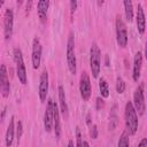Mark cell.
Instances as JSON below:
<instances>
[{"mask_svg": "<svg viewBox=\"0 0 147 147\" xmlns=\"http://www.w3.org/2000/svg\"><path fill=\"white\" fill-rule=\"evenodd\" d=\"M125 126H126L127 134H130V136L136 134V132L138 130V115H137L131 101L126 102V105H125Z\"/></svg>", "mask_w": 147, "mask_h": 147, "instance_id": "1", "label": "cell"}, {"mask_svg": "<svg viewBox=\"0 0 147 147\" xmlns=\"http://www.w3.org/2000/svg\"><path fill=\"white\" fill-rule=\"evenodd\" d=\"M67 63L69 71L75 75L77 70V64H76V55H75V38H74V32L69 33L68 37V42H67Z\"/></svg>", "mask_w": 147, "mask_h": 147, "instance_id": "2", "label": "cell"}, {"mask_svg": "<svg viewBox=\"0 0 147 147\" xmlns=\"http://www.w3.org/2000/svg\"><path fill=\"white\" fill-rule=\"evenodd\" d=\"M100 63H101V52L96 44H93L90 49V68L92 76L94 78L99 77L100 74Z\"/></svg>", "mask_w": 147, "mask_h": 147, "instance_id": "3", "label": "cell"}, {"mask_svg": "<svg viewBox=\"0 0 147 147\" xmlns=\"http://www.w3.org/2000/svg\"><path fill=\"white\" fill-rule=\"evenodd\" d=\"M14 61L16 64V74H17L20 83L22 85H26L28 79H26V70H25V65L23 61V55H22V51L17 47L14 48Z\"/></svg>", "mask_w": 147, "mask_h": 147, "instance_id": "4", "label": "cell"}, {"mask_svg": "<svg viewBox=\"0 0 147 147\" xmlns=\"http://www.w3.org/2000/svg\"><path fill=\"white\" fill-rule=\"evenodd\" d=\"M116 39H117L118 46H121L122 48L126 47V45H127V30H126V25H125V23L121 16H117V18H116Z\"/></svg>", "mask_w": 147, "mask_h": 147, "instance_id": "5", "label": "cell"}, {"mask_svg": "<svg viewBox=\"0 0 147 147\" xmlns=\"http://www.w3.org/2000/svg\"><path fill=\"white\" fill-rule=\"evenodd\" d=\"M133 108L138 115H144L145 113V96H144V84L141 83L134 91L133 94Z\"/></svg>", "mask_w": 147, "mask_h": 147, "instance_id": "6", "label": "cell"}, {"mask_svg": "<svg viewBox=\"0 0 147 147\" xmlns=\"http://www.w3.org/2000/svg\"><path fill=\"white\" fill-rule=\"evenodd\" d=\"M79 91H80L82 99L84 101H88V99L91 96V82H90V77H88L86 71H83L82 75H80Z\"/></svg>", "mask_w": 147, "mask_h": 147, "instance_id": "7", "label": "cell"}, {"mask_svg": "<svg viewBox=\"0 0 147 147\" xmlns=\"http://www.w3.org/2000/svg\"><path fill=\"white\" fill-rule=\"evenodd\" d=\"M13 26H14V14L10 8L6 9L5 15H3V33H5V39L8 40L10 39L13 34Z\"/></svg>", "mask_w": 147, "mask_h": 147, "instance_id": "8", "label": "cell"}, {"mask_svg": "<svg viewBox=\"0 0 147 147\" xmlns=\"http://www.w3.org/2000/svg\"><path fill=\"white\" fill-rule=\"evenodd\" d=\"M0 92L3 98H7L10 92V84H9V79H8L7 68L5 64L0 65Z\"/></svg>", "mask_w": 147, "mask_h": 147, "instance_id": "9", "label": "cell"}, {"mask_svg": "<svg viewBox=\"0 0 147 147\" xmlns=\"http://www.w3.org/2000/svg\"><path fill=\"white\" fill-rule=\"evenodd\" d=\"M38 93H39V99L41 102L46 101V96L48 93V71L45 69L41 75H40V79H39V88H38Z\"/></svg>", "mask_w": 147, "mask_h": 147, "instance_id": "10", "label": "cell"}, {"mask_svg": "<svg viewBox=\"0 0 147 147\" xmlns=\"http://www.w3.org/2000/svg\"><path fill=\"white\" fill-rule=\"evenodd\" d=\"M41 51H42V47H41L40 40L38 38H34L32 42V67L33 69H38L40 65Z\"/></svg>", "mask_w": 147, "mask_h": 147, "instance_id": "11", "label": "cell"}, {"mask_svg": "<svg viewBox=\"0 0 147 147\" xmlns=\"http://www.w3.org/2000/svg\"><path fill=\"white\" fill-rule=\"evenodd\" d=\"M53 106H54L53 100L48 99L45 115H44V126H45L46 132H51L53 130Z\"/></svg>", "mask_w": 147, "mask_h": 147, "instance_id": "12", "label": "cell"}, {"mask_svg": "<svg viewBox=\"0 0 147 147\" xmlns=\"http://www.w3.org/2000/svg\"><path fill=\"white\" fill-rule=\"evenodd\" d=\"M141 67H142V54L141 52L136 53L134 60H133V72H132V78L134 82H138L140 78V72H141Z\"/></svg>", "mask_w": 147, "mask_h": 147, "instance_id": "13", "label": "cell"}, {"mask_svg": "<svg viewBox=\"0 0 147 147\" xmlns=\"http://www.w3.org/2000/svg\"><path fill=\"white\" fill-rule=\"evenodd\" d=\"M137 29L140 36H142L145 33L146 30V21H145V14H144V9L142 6L139 3L138 5V11H137Z\"/></svg>", "mask_w": 147, "mask_h": 147, "instance_id": "14", "label": "cell"}, {"mask_svg": "<svg viewBox=\"0 0 147 147\" xmlns=\"http://www.w3.org/2000/svg\"><path fill=\"white\" fill-rule=\"evenodd\" d=\"M53 129H54L56 138H60V136H61V122H60V113H59V108H57L56 103H54V106H53Z\"/></svg>", "mask_w": 147, "mask_h": 147, "instance_id": "15", "label": "cell"}, {"mask_svg": "<svg viewBox=\"0 0 147 147\" xmlns=\"http://www.w3.org/2000/svg\"><path fill=\"white\" fill-rule=\"evenodd\" d=\"M49 6V1L48 0H40L37 3V8H38V16L41 23L46 22L47 18V9Z\"/></svg>", "mask_w": 147, "mask_h": 147, "instance_id": "16", "label": "cell"}, {"mask_svg": "<svg viewBox=\"0 0 147 147\" xmlns=\"http://www.w3.org/2000/svg\"><path fill=\"white\" fill-rule=\"evenodd\" d=\"M59 101H60V106H61V113L63 115L64 118H68V105L65 101V93H64V88L62 85L59 86Z\"/></svg>", "mask_w": 147, "mask_h": 147, "instance_id": "17", "label": "cell"}, {"mask_svg": "<svg viewBox=\"0 0 147 147\" xmlns=\"http://www.w3.org/2000/svg\"><path fill=\"white\" fill-rule=\"evenodd\" d=\"M14 136H15V127H14V116L10 117L7 131H6V146L10 147L14 141Z\"/></svg>", "mask_w": 147, "mask_h": 147, "instance_id": "18", "label": "cell"}, {"mask_svg": "<svg viewBox=\"0 0 147 147\" xmlns=\"http://www.w3.org/2000/svg\"><path fill=\"white\" fill-rule=\"evenodd\" d=\"M123 5H124V10H125V17H126V20L129 21V22H131L132 21V18H133V7H132V1H130V0H125L124 2H123Z\"/></svg>", "mask_w": 147, "mask_h": 147, "instance_id": "19", "label": "cell"}, {"mask_svg": "<svg viewBox=\"0 0 147 147\" xmlns=\"http://www.w3.org/2000/svg\"><path fill=\"white\" fill-rule=\"evenodd\" d=\"M99 88H100V93L102 98H108L109 96V87H108V83L106 82V79L100 78L99 80Z\"/></svg>", "mask_w": 147, "mask_h": 147, "instance_id": "20", "label": "cell"}, {"mask_svg": "<svg viewBox=\"0 0 147 147\" xmlns=\"http://www.w3.org/2000/svg\"><path fill=\"white\" fill-rule=\"evenodd\" d=\"M130 141H129V134L126 132H123L119 140H118V147H129Z\"/></svg>", "mask_w": 147, "mask_h": 147, "instance_id": "21", "label": "cell"}, {"mask_svg": "<svg viewBox=\"0 0 147 147\" xmlns=\"http://www.w3.org/2000/svg\"><path fill=\"white\" fill-rule=\"evenodd\" d=\"M116 91L119 94H122L125 91V83H124V80L121 77H118L117 80H116Z\"/></svg>", "mask_w": 147, "mask_h": 147, "instance_id": "22", "label": "cell"}, {"mask_svg": "<svg viewBox=\"0 0 147 147\" xmlns=\"http://www.w3.org/2000/svg\"><path fill=\"white\" fill-rule=\"evenodd\" d=\"M76 147H83L82 134H80V130L78 127H76Z\"/></svg>", "mask_w": 147, "mask_h": 147, "instance_id": "23", "label": "cell"}, {"mask_svg": "<svg viewBox=\"0 0 147 147\" xmlns=\"http://www.w3.org/2000/svg\"><path fill=\"white\" fill-rule=\"evenodd\" d=\"M22 133H23V125H22V122L18 121L17 123V127H16V139H17V142H20V139L22 137Z\"/></svg>", "mask_w": 147, "mask_h": 147, "instance_id": "24", "label": "cell"}, {"mask_svg": "<svg viewBox=\"0 0 147 147\" xmlns=\"http://www.w3.org/2000/svg\"><path fill=\"white\" fill-rule=\"evenodd\" d=\"M91 137L93 139H96L98 138V129H96V125H93L91 127Z\"/></svg>", "mask_w": 147, "mask_h": 147, "instance_id": "25", "label": "cell"}, {"mask_svg": "<svg viewBox=\"0 0 147 147\" xmlns=\"http://www.w3.org/2000/svg\"><path fill=\"white\" fill-rule=\"evenodd\" d=\"M77 1L76 0H72V1H70V10H71V14L76 10V7H77Z\"/></svg>", "mask_w": 147, "mask_h": 147, "instance_id": "26", "label": "cell"}, {"mask_svg": "<svg viewBox=\"0 0 147 147\" xmlns=\"http://www.w3.org/2000/svg\"><path fill=\"white\" fill-rule=\"evenodd\" d=\"M103 105H105L103 100H102L101 98H98V99H96V109L102 108V107H103Z\"/></svg>", "mask_w": 147, "mask_h": 147, "instance_id": "27", "label": "cell"}, {"mask_svg": "<svg viewBox=\"0 0 147 147\" xmlns=\"http://www.w3.org/2000/svg\"><path fill=\"white\" fill-rule=\"evenodd\" d=\"M138 147H147V139H146V138H142L141 141L139 142Z\"/></svg>", "mask_w": 147, "mask_h": 147, "instance_id": "28", "label": "cell"}, {"mask_svg": "<svg viewBox=\"0 0 147 147\" xmlns=\"http://www.w3.org/2000/svg\"><path fill=\"white\" fill-rule=\"evenodd\" d=\"M67 147H74V141L72 140H69L68 141V146Z\"/></svg>", "mask_w": 147, "mask_h": 147, "instance_id": "29", "label": "cell"}, {"mask_svg": "<svg viewBox=\"0 0 147 147\" xmlns=\"http://www.w3.org/2000/svg\"><path fill=\"white\" fill-rule=\"evenodd\" d=\"M106 65H109V63H108V56H106Z\"/></svg>", "mask_w": 147, "mask_h": 147, "instance_id": "30", "label": "cell"}, {"mask_svg": "<svg viewBox=\"0 0 147 147\" xmlns=\"http://www.w3.org/2000/svg\"><path fill=\"white\" fill-rule=\"evenodd\" d=\"M2 5H3V1H2V0H0V8H1V6H2Z\"/></svg>", "mask_w": 147, "mask_h": 147, "instance_id": "31", "label": "cell"}]
</instances>
